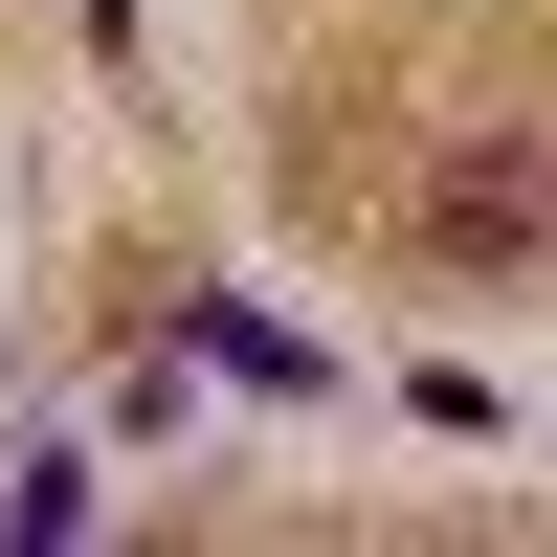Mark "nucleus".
Segmentation results:
<instances>
[{
    "label": "nucleus",
    "instance_id": "obj_1",
    "mask_svg": "<svg viewBox=\"0 0 557 557\" xmlns=\"http://www.w3.org/2000/svg\"><path fill=\"white\" fill-rule=\"evenodd\" d=\"M424 246L446 268H557V157L535 134H469V157L424 178Z\"/></svg>",
    "mask_w": 557,
    "mask_h": 557
}]
</instances>
